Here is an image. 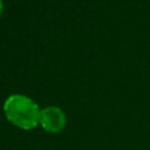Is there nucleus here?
Instances as JSON below:
<instances>
[{"mask_svg":"<svg viewBox=\"0 0 150 150\" xmlns=\"http://www.w3.org/2000/svg\"><path fill=\"white\" fill-rule=\"evenodd\" d=\"M67 117L64 111L55 105H48L41 109L39 125L49 134H57L66 127Z\"/></svg>","mask_w":150,"mask_h":150,"instance_id":"f03ea898","label":"nucleus"},{"mask_svg":"<svg viewBox=\"0 0 150 150\" xmlns=\"http://www.w3.org/2000/svg\"><path fill=\"white\" fill-rule=\"evenodd\" d=\"M41 109L28 96L12 94L4 102V112L8 122L21 130H32L39 125Z\"/></svg>","mask_w":150,"mask_h":150,"instance_id":"f257e3e1","label":"nucleus"},{"mask_svg":"<svg viewBox=\"0 0 150 150\" xmlns=\"http://www.w3.org/2000/svg\"><path fill=\"white\" fill-rule=\"evenodd\" d=\"M2 7H4V5H2V1L0 0V14H1V12H2Z\"/></svg>","mask_w":150,"mask_h":150,"instance_id":"7ed1b4c3","label":"nucleus"}]
</instances>
